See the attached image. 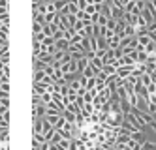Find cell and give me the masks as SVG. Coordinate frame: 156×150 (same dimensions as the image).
<instances>
[{
  "label": "cell",
  "instance_id": "cell-19",
  "mask_svg": "<svg viewBox=\"0 0 156 150\" xmlns=\"http://www.w3.org/2000/svg\"><path fill=\"white\" fill-rule=\"evenodd\" d=\"M141 148H143V150H156V145L151 143V141H143V143H141Z\"/></svg>",
  "mask_w": 156,
  "mask_h": 150
},
{
  "label": "cell",
  "instance_id": "cell-7",
  "mask_svg": "<svg viewBox=\"0 0 156 150\" xmlns=\"http://www.w3.org/2000/svg\"><path fill=\"white\" fill-rule=\"evenodd\" d=\"M90 64L94 66V70H96V72H102V70H104V66H105L104 60H102V58H98V56H92V58H90Z\"/></svg>",
  "mask_w": 156,
  "mask_h": 150
},
{
  "label": "cell",
  "instance_id": "cell-15",
  "mask_svg": "<svg viewBox=\"0 0 156 150\" xmlns=\"http://www.w3.org/2000/svg\"><path fill=\"white\" fill-rule=\"evenodd\" d=\"M139 81H141V83H143L145 86H149V85L152 83V79H151V73H149V72H145V73L139 77Z\"/></svg>",
  "mask_w": 156,
  "mask_h": 150
},
{
  "label": "cell",
  "instance_id": "cell-5",
  "mask_svg": "<svg viewBox=\"0 0 156 150\" xmlns=\"http://www.w3.org/2000/svg\"><path fill=\"white\" fill-rule=\"evenodd\" d=\"M49 85H43V83H34V90H32V96H41L43 92H47Z\"/></svg>",
  "mask_w": 156,
  "mask_h": 150
},
{
  "label": "cell",
  "instance_id": "cell-16",
  "mask_svg": "<svg viewBox=\"0 0 156 150\" xmlns=\"http://www.w3.org/2000/svg\"><path fill=\"white\" fill-rule=\"evenodd\" d=\"M117 25H119V19H115V17H109V19H107V25H105V26H107L109 30H113V32H115Z\"/></svg>",
  "mask_w": 156,
  "mask_h": 150
},
{
  "label": "cell",
  "instance_id": "cell-18",
  "mask_svg": "<svg viewBox=\"0 0 156 150\" xmlns=\"http://www.w3.org/2000/svg\"><path fill=\"white\" fill-rule=\"evenodd\" d=\"M147 32H149V36H151L152 40H156V21L151 23V25L147 26Z\"/></svg>",
  "mask_w": 156,
  "mask_h": 150
},
{
  "label": "cell",
  "instance_id": "cell-10",
  "mask_svg": "<svg viewBox=\"0 0 156 150\" xmlns=\"http://www.w3.org/2000/svg\"><path fill=\"white\" fill-rule=\"evenodd\" d=\"M70 145H72V139H70V137H62L60 143H58L60 150H70Z\"/></svg>",
  "mask_w": 156,
  "mask_h": 150
},
{
  "label": "cell",
  "instance_id": "cell-1",
  "mask_svg": "<svg viewBox=\"0 0 156 150\" xmlns=\"http://www.w3.org/2000/svg\"><path fill=\"white\" fill-rule=\"evenodd\" d=\"M47 113V107L43 105V103H32V118H43Z\"/></svg>",
  "mask_w": 156,
  "mask_h": 150
},
{
  "label": "cell",
  "instance_id": "cell-2",
  "mask_svg": "<svg viewBox=\"0 0 156 150\" xmlns=\"http://www.w3.org/2000/svg\"><path fill=\"white\" fill-rule=\"evenodd\" d=\"M120 36H117V34H113L109 40H107V47L109 49H120Z\"/></svg>",
  "mask_w": 156,
  "mask_h": 150
},
{
  "label": "cell",
  "instance_id": "cell-24",
  "mask_svg": "<svg viewBox=\"0 0 156 150\" xmlns=\"http://www.w3.org/2000/svg\"><path fill=\"white\" fill-rule=\"evenodd\" d=\"M77 4H79V9H85L88 2H87V0H77Z\"/></svg>",
  "mask_w": 156,
  "mask_h": 150
},
{
  "label": "cell",
  "instance_id": "cell-23",
  "mask_svg": "<svg viewBox=\"0 0 156 150\" xmlns=\"http://www.w3.org/2000/svg\"><path fill=\"white\" fill-rule=\"evenodd\" d=\"M0 90H4V92H9V83H0Z\"/></svg>",
  "mask_w": 156,
  "mask_h": 150
},
{
  "label": "cell",
  "instance_id": "cell-6",
  "mask_svg": "<svg viewBox=\"0 0 156 150\" xmlns=\"http://www.w3.org/2000/svg\"><path fill=\"white\" fill-rule=\"evenodd\" d=\"M58 30V26L55 25V23H47V25H43V34L45 36H55V32Z\"/></svg>",
  "mask_w": 156,
  "mask_h": 150
},
{
  "label": "cell",
  "instance_id": "cell-22",
  "mask_svg": "<svg viewBox=\"0 0 156 150\" xmlns=\"http://www.w3.org/2000/svg\"><path fill=\"white\" fill-rule=\"evenodd\" d=\"M43 38H45L43 30H41V32H34V41H43Z\"/></svg>",
  "mask_w": 156,
  "mask_h": 150
},
{
  "label": "cell",
  "instance_id": "cell-17",
  "mask_svg": "<svg viewBox=\"0 0 156 150\" xmlns=\"http://www.w3.org/2000/svg\"><path fill=\"white\" fill-rule=\"evenodd\" d=\"M126 36H136V26L128 25V23H126V26H124V38Z\"/></svg>",
  "mask_w": 156,
  "mask_h": 150
},
{
  "label": "cell",
  "instance_id": "cell-3",
  "mask_svg": "<svg viewBox=\"0 0 156 150\" xmlns=\"http://www.w3.org/2000/svg\"><path fill=\"white\" fill-rule=\"evenodd\" d=\"M68 45H70V40H66V38L55 40V47H57V51H68Z\"/></svg>",
  "mask_w": 156,
  "mask_h": 150
},
{
  "label": "cell",
  "instance_id": "cell-26",
  "mask_svg": "<svg viewBox=\"0 0 156 150\" xmlns=\"http://www.w3.org/2000/svg\"><path fill=\"white\" fill-rule=\"evenodd\" d=\"M41 2H45V4H47V2H53V0H41Z\"/></svg>",
  "mask_w": 156,
  "mask_h": 150
},
{
  "label": "cell",
  "instance_id": "cell-4",
  "mask_svg": "<svg viewBox=\"0 0 156 150\" xmlns=\"http://www.w3.org/2000/svg\"><path fill=\"white\" fill-rule=\"evenodd\" d=\"M130 73H133V66H120V68H117V77H128Z\"/></svg>",
  "mask_w": 156,
  "mask_h": 150
},
{
  "label": "cell",
  "instance_id": "cell-8",
  "mask_svg": "<svg viewBox=\"0 0 156 150\" xmlns=\"http://www.w3.org/2000/svg\"><path fill=\"white\" fill-rule=\"evenodd\" d=\"M96 73H98V72L94 70V66H92V64H88L85 70L81 72V75H85V77H96Z\"/></svg>",
  "mask_w": 156,
  "mask_h": 150
},
{
  "label": "cell",
  "instance_id": "cell-13",
  "mask_svg": "<svg viewBox=\"0 0 156 150\" xmlns=\"http://www.w3.org/2000/svg\"><path fill=\"white\" fill-rule=\"evenodd\" d=\"M53 2H55L57 11H62V9H66V6H68V0H53Z\"/></svg>",
  "mask_w": 156,
  "mask_h": 150
},
{
  "label": "cell",
  "instance_id": "cell-11",
  "mask_svg": "<svg viewBox=\"0 0 156 150\" xmlns=\"http://www.w3.org/2000/svg\"><path fill=\"white\" fill-rule=\"evenodd\" d=\"M62 117L68 120V122H75L77 114H75V113H72V111H68V109H64V111H62Z\"/></svg>",
  "mask_w": 156,
  "mask_h": 150
},
{
  "label": "cell",
  "instance_id": "cell-14",
  "mask_svg": "<svg viewBox=\"0 0 156 150\" xmlns=\"http://www.w3.org/2000/svg\"><path fill=\"white\" fill-rule=\"evenodd\" d=\"M32 49H34V56H38L40 53H43V43L41 41H34L32 43Z\"/></svg>",
  "mask_w": 156,
  "mask_h": 150
},
{
  "label": "cell",
  "instance_id": "cell-12",
  "mask_svg": "<svg viewBox=\"0 0 156 150\" xmlns=\"http://www.w3.org/2000/svg\"><path fill=\"white\" fill-rule=\"evenodd\" d=\"M145 51H147V54H156V40H152L151 43L145 45Z\"/></svg>",
  "mask_w": 156,
  "mask_h": 150
},
{
  "label": "cell",
  "instance_id": "cell-21",
  "mask_svg": "<svg viewBox=\"0 0 156 150\" xmlns=\"http://www.w3.org/2000/svg\"><path fill=\"white\" fill-rule=\"evenodd\" d=\"M32 30H34V32H41V30H43V23L34 21V25H32Z\"/></svg>",
  "mask_w": 156,
  "mask_h": 150
},
{
  "label": "cell",
  "instance_id": "cell-9",
  "mask_svg": "<svg viewBox=\"0 0 156 150\" xmlns=\"http://www.w3.org/2000/svg\"><path fill=\"white\" fill-rule=\"evenodd\" d=\"M40 99H41L43 105H49V103L53 101V92H43V94L40 96Z\"/></svg>",
  "mask_w": 156,
  "mask_h": 150
},
{
  "label": "cell",
  "instance_id": "cell-20",
  "mask_svg": "<svg viewBox=\"0 0 156 150\" xmlns=\"http://www.w3.org/2000/svg\"><path fill=\"white\" fill-rule=\"evenodd\" d=\"M94 86H96V77H88V79H87V86H85V88H87V90H90V88H94Z\"/></svg>",
  "mask_w": 156,
  "mask_h": 150
},
{
  "label": "cell",
  "instance_id": "cell-25",
  "mask_svg": "<svg viewBox=\"0 0 156 150\" xmlns=\"http://www.w3.org/2000/svg\"><path fill=\"white\" fill-rule=\"evenodd\" d=\"M149 126H151V128H152V130H154V133H156V120H154V118H152V120H151V124H149Z\"/></svg>",
  "mask_w": 156,
  "mask_h": 150
},
{
  "label": "cell",
  "instance_id": "cell-27",
  "mask_svg": "<svg viewBox=\"0 0 156 150\" xmlns=\"http://www.w3.org/2000/svg\"><path fill=\"white\" fill-rule=\"evenodd\" d=\"M0 26H2V21H0Z\"/></svg>",
  "mask_w": 156,
  "mask_h": 150
},
{
  "label": "cell",
  "instance_id": "cell-28",
  "mask_svg": "<svg viewBox=\"0 0 156 150\" xmlns=\"http://www.w3.org/2000/svg\"><path fill=\"white\" fill-rule=\"evenodd\" d=\"M136 2H137V0H136ZM143 2H145V0H143Z\"/></svg>",
  "mask_w": 156,
  "mask_h": 150
}]
</instances>
